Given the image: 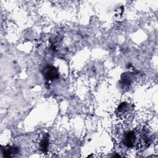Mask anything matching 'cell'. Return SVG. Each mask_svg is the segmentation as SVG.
<instances>
[{
    "label": "cell",
    "instance_id": "obj_1",
    "mask_svg": "<svg viewBox=\"0 0 158 158\" xmlns=\"http://www.w3.org/2000/svg\"><path fill=\"white\" fill-rule=\"evenodd\" d=\"M136 140L135 133L132 131H130L123 135V144L127 148H131L136 143Z\"/></svg>",
    "mask_w": 158,
    "mask_h": 158
},
{
    "label": "cell",
    "instance_id": "obj_2",
    "mask_svg": "<svg viewBox=\"0 0 158 158\" xmlns=\"http://www.w3.org/2000/svg\"><path fill=\"white\" fill-rule=\"evenodd\" d=\"M43 75L48 80H54L58 77L59 73L57 70L54 66H48L44 69Z\"/></svg>",
    "mask_w": 158,
    "mask_h": 158
},
{
    "label": "cell",
    "instance_id": "obj_3",
    "mask_svg": "<svg viewBox=\"0 0 158 158\" xmlns=\"http://www.w3.org/2000/svg\"><path fill=\"white\" fill-rule=\"evenodd\" d=\"M2 154L4 157H10L18 153V148L15 146H7L1 149Z\"/></svg>",
    "mask_w": 158,
    "mask_h": 158
},
{
    "label": "cell",
    "instance_id": "obj_4",
    "mask_svg": "<svg viewBox=\"0 0 158 158\" xmlns=\"http://www.w3.org/2000/svg\"><path fill=\"white\" fill-rule=\"evenodd\" d=\"M49 145V137L48 135H44L43 136L42 138L40 140L39 143V147L41 151H42L43 152H45L48 151V147Z\"/></svg>",
    "mask_w": 158,
    "mask_h": 158
},
{
    "label": "cell",
    "instance_id": "obj_5",
    "mask_svg": "<svg viewBox=\"0 0 158 158\" xmlns=\"http://www.w3.org/2000/svg\"><path fill=\"white\" fill-rule=\"evenodd\" d=\"M130 109V105L128 103L122 102L119 105V106L118 107V114L126 115L127 113H128L129 112Z\"/></svg>",
    "mask_w": 158,
    "mask_h": 158
}]
</instances>
